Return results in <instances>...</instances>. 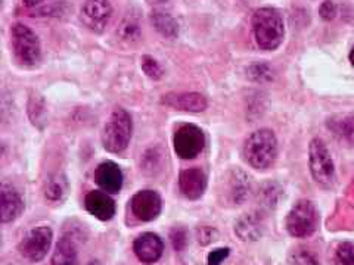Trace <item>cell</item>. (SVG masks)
<instances>
[{"label":"cell","mask_w":354,"mask_h":265,"mask_svg":"<svg viewBox=\"0 0 354 265\" xmlns=\"http://www.w3.org/2000/svg\"><path fill=\"white\" fill-rule=\"evenodd\" d=\"M254 37L263 50L278 49L285 37V24L279 10L260 8L252 15Z\"/></svg>","instance_id":"6da1fadb"},{"label":"cell","mask_w":354,"mask_h":265,"mask_svg":"<svg viewBox=\"0 0 354 265\" xmlns=\"http://www.w3.org/2000/svg\"><path fill=\"white\" fill-rule=\"evenodd\" d=\"M243 157L252 168H270L278 158V140L274 132L268 128L254 131L243 145Z\"/></svg>","instance_id":"7a4b0ae2"},{"label":"cell","mask_w":354,"mask_h":265,"mask_svg":"<svg viewBox=\"0 0 354 265\" xmlns=\"http://www.w3.org/2000/svg\"><path fill=\"white\" fill-rule=\"evenodd\" d=\"M131 131L133 123L130 114L123 108L115 109L104 127V148L111 153H120L126 150L131 139Z\"/></svg>","instance_id":"3957f363"},{"label":"cell","mask_w":354,"mask_h":265,"mask_svg":"<svg viewBox=\"0 0 354 265\" xmlns=\"http://www.w3.org/2000/svg\"><path fill=\"white\" fill-rule=\"evenodd\" d=\"M308 165L317 184L330 187L335 183V167L322 139H313L308 146Z\"/></svg>","instance_id":"277c9868"},{"label":"cell","mask_w":354,"mask_h":265,"mask_svg":"<svg viewBox=\"0 0 354 265\" xmlns=\"http://www.w3.org/2000/svg\"><path fill=\"white\" fill-rule=\"evenodd\" d=\"M317 223L319 217L315 205L310 201H300L286 217V230L294 237H308L316 231Z\"/></svg>","instance_id":"5b68a950"},{"label":"cell","mask_w":354,"mask_h":265,"mask_svg":"<svg viewBox=\"0 0 354 265\" xmlns=\"http://www.w3.org/2000/svg\"><path fill=\"white\" fill-rule=\"evenodd\" d=\"M17 58L24 65H36L40 61V41L32 30L24 24H15L10 30Z\"/></svg>","instance_id":"8992f818"},{"label":"cell","mask_w":354,"mask_h":265,"mask_svg":"<svg viewBox=\"0 0 354 265\" xmlns=\"http://www.w3.org/2000/svg\"><path fill=\"white\" fill-rule=\"evenodd\" d=\"M53 233L46 226L36 227L30 230L28 233L19 242L18 251L22 257L31 262H39L48 255V251L52 245Z\"/></svg>","instance_id":"52a82bcc"},{"label":"cell","mask_w":354,"mask_h":265,"mask_svg":"<svg viewBox=\"0 0 354 265\" xmlns=\"http://www.w3.org/2000/svg\"><path fill=\"white\" fill-rule=\"evenodd\" d=\"M174 152L182 159H192L198 157L205 145V137L201 128L194 124H185L174 132Z\"/></svg>","instance_id":"ba28073f"},{"label":"cell","mask_w":354,"mask_h":265,"mask_svg":"<svg viewBox=\"0 0 354 265\" xmlns=\"http://www.w3.org/2000/svg\"><path fill=\"white\" fill-rule=\"evenodd\" d=\"M113 15L108 0H86L82 9V19L87 28L101 32Z\"/></svg>","instance_id":"9c48e42d"},{"label":"cell","mask_w":354,"mask_h":265,"mask_svg":"<svg viewBox=\"0 0 354 265\" xmlns=\"http://www.w3.org/2000/svg\"><path fill=\"white\" fill-rule=\"evenodd\" d=\"M131 213L140 221H152L161 213V197L153 190H140L130 201Z\"/></svg>","instance_id":"30bf717a"},{"label":"cell","mask_w":354,"mask_h":265,"mask_svg":"<svg viewBox=\"0 0 354 265\" xmlns=\"http://www.w3.org/2000/svg\"><path fill=\"white\" fill-rule=\"evenodd\" d=\"M133 251H135L139 261L145 264H153L161 258L164 243L158 235L143 233L133 243Z\"/></svg>","instance_id":"8fae6325"},{"label":"cell","mask_w":354,"mask_h":265,"mask_svg":"<svg viewBox=\"0 0 354 265\" xmlns=\"http://www.w3.org/2000/svg\"><path fill=\"white\" fill-rule=\"evenodd\" d=\"M179 187L183 196L191 199V201H196L207 189V175L201 168H187L180 173Z\"/></svg>","instance_id":"7c38bea8"},{"label":"cell","mask_w":354,"mask_h":265,"mask_svg":"<svg viewBox=\"0 0 354 265\" xmlns=\"http://www.w3.org/2000/svg\"><path fill=\"white\" fill-rule=\"evenodd\" d=\"M84 206L88 214L101 221H109L115 215V204L113 197L104 190H93L87 193L84 199Z\"/></svg>","instance_id":"4fadbf2b"},{"label":"cell","mask_w":354,"mask_h":265,"mask_svg":"<svg viewBox=\"0 0 354 265\" xmlns=\"http://www.w3.org/2000/svg\"><path fill=\"white\" fill-rule=\"evenodd\" d=\"M95 180L97 186L106 193H118L123 187V173L115 162H102L95 171Z\"/></svg>","instance_id":"5bb4252c"},{"label":"cell","mask_w":354,"mask_h":265,"mask_svg":"<svg viewBox=\"0 0 354 265\" xmlns=\"http://www.w3.org/2000/svg\"><path fill=\"white\" fill-rule=\"evenodd\" d=\"M161 102L173 109L185 112H203L207 109V99L199 93H169L162 96Z\"/></svg>","instance_id":"9a60e30c"},{"label":"cell","mask_w":354,"mask_h":265,"mask_svg":"<svg viewBox=\"0 0 354 265\" xmlns=\"http://www.w3.org/2000/svg\"><path fill=\"white\" fill-rule=\"evenodd\" d=\"M0 206H2V223H10L14 221L24 208L22 199L14 186L3 183L0 187Z\"/></svg>","instance_id":"2e32d148"},{"label":"cell","mask_w":354,"mask_h":265,"mask_svg":"<svg viewBox=\"0 0 354 265\" xmlns=\"http://www.w3.org/2000/svg\"><path fill=\"white\" fill-rule=\"evenodd\" d=\"M52 265H79L77 246L71 237L64 236L59 239L57 248L53 251Z\"/></svg>","instance_id":"e0dca14e"},{"label":"cell","mask_w":354,"mask_h":265,"mask_svg":"<svg viewBox=\"0 0 354 265\" xmlns=\"http://www.w3.org/2000/svg\"><path fill=\"white\" fill-rule=\"evenodd\" d=\"M235 231L242 240H257L263 233L261 221L252 214L243 215L236 223Z\"/></svg>","instance_id":"ac0fdd59"},{"label":"cell","mask_w":354,"mask_h":265,"mask_svg":"<svg viewBox=\"0 0 354 265\" xmlns=\"http://www.w3.org/2000/svg\"><path fill=\"white\" fill-rule=\"evenodd\" d=\"M328 128L335 136L344 139L346 141L354 145V115L334 117L328 119Z\"/></svg>","instance_id":"d6986e66"},{"label":"cell","mask_w":354,"mask_h":265,"mask_svg":"<svg viewBox=\"0 0 354 265\" xmlns=\"http://www.w3.org/2000/svg\"><path fill=\"white\" fill-rule=\"evenodd\" d=\"M151 22L153 24L155 30H157L161 36L174 39L179 35V24L177 21L165 12H160V10H155L151 15Z\"/></svg>","instance_id":"ffe728a7"},{"label":"cell","mask_w":354,"mask_h":265,"mask_svg":"<svg viewBox=\"0 0 354 265\" xmlns=\"http://www.w3.org/2000/svg\"><path fill=\"white\" fill-rule=\"evenodd\" d=\"M68 192V181L64 175H52L44 186V196L50 202H61Z\"/></svg>","instance_id":"44dd1931"},{"label":"cell","mask_w":354,"mask_h":265,"mask_svg":"<svg viewBox=\"0 0 354 265\" xmlns=\"http://www.w3.org/2000/svg\"><path fill=\"white\" fill-rule=\"evenodd\" d=\"M248 190H250V183H248L247 175L239 170L232 173V177H230L232 199H234V201L238 204L245 201L248 196Z\"/></svg>","instance_id":"7402d4cb"},{"label":"cell","mask_w":354,"mask_h":265,"mask_svg":"<svg viewBox=\"0 0 354 265\" xmlns=\"http://www.w3.org/2000/svg\"><path fill=\"white\" fill-rule=\"evenodd\" d=\"M337 265H354V245L350 242L341 243L335 252Z\"/></svg>","instance_id":"603a6c76"},{"label":"cell","mask_w":354,"mask_h":265,"mask_svg":"<svg viewBox=\"0 0 354 265\" xmlns=\"http://www.w3.org/2000/svg\"><path fill=\"white\" fill-rule=\"evenodd\" d=\"M248 74L256 81H270L273 79V71L266 63H254L248 68Z\"/></svg>","instance_id":"cb8c5ba5"},{"label":"cell","mask_w":354,"mask_h":265,"mask_svg":"<svg viewBox=\"0 0 354 265\" xmlns=\"http://www.w3.org/2000/svg\"><path fill=\"white\" fill-rule=\"evenodd\" d=\"M290 265H319V261L310 251L298 249L290 257Z\"/></svg>","instance_id":"d4e9b609"},{"label":"cell","mask_w":354,"mask_h":265,"mask_svg":"<svg viewBox=\"0 0 354 265\" xmlns=\"http://www.w3.org/2000/svg\"><path fill=\"white\" fill-rule=\"evenodd\" d=\"M142 70L145 71V74L152 80H160L162 77V70L158 65V62L155 61L151 57H143L142 58Z\"/></svg>","instance_id":"484cf974"},{"label":"cell","mask_w":354,"mask_h":265,"mask_svg":"<svg viewBox=\"0 0 354 265\" xmlns=\"http://www.w3.org/2000/svg\"><path fill=\"white\" fill-rule=\"evenodd\" d=\"M338 8L332 2V0H325V2L319 6V15L322 17L325 21H332L337 17Z\"/></svg>","instance_id":"4316f807"},{"label":"cell","mask_w":354,"mask_h":265,"mask_svg":"<svg viewBox=\"0 0 354 265\" xmlns=\"http://www.w3.org/2000/svg\"><path fill=\"white\" fill-rule=\"evenodd\" d=\"M227 257H229V249L227 248L216 249L208 255V265H220Z\"/></svg>","instance_id":"83f0119b"},{"label":"cell","mask_w":354,"mask_h":265,"mask_svg":"<svg viewBox=\"0 0 354 265\" xmlns=\"http://www.w3.org/2000/svg\"><path fill=\"white\" fill-rule=\"evenodd\" d=\"M41 2H44V0H22V3H24L27 8H35Z\"/></svg>","instance_id":"f1b7e54d"},{"label":"cell","mask_w":354,"mask_h":265,"mask_svg":"<svg viewBox=\"0 0 354 265\" xmlns=\"http://www.w3.org/2000/svg\"><path fill=\"white\" fill-rule=\"evenodd\" d=\"M348 59H350L351 65L354 66V46H353V48H351V50H350V55H348Z\"/></svg>","instance_id":"f546056e"},{"label":"cell","mask_w":354,"mask_h":265,"mask_svg":"<svg viewBox=\"0 0 354 265\" xmlns=\"http://www.w3.org/2000/svg\"><path fill=\"white\" fill-rule=\"evenodd\" d=\"M87 265H101V264H99L97 261H92V262H88Z\"/></svg>","instance_id":"4dcf8cb0"},{"label":"cell","mask_w":354,"mask_h":265,"mask_svg":"<svg viewBox=\"0 0 354 265\" xmlns=\"http://www.w3.org/2000/svg\"><path fill=\"white\" fill-rule=\"evenodd\" d=\"M158 2H165V0H158Z\"/></svg>","instance_id":"1f68e13d"}]
</instances>
